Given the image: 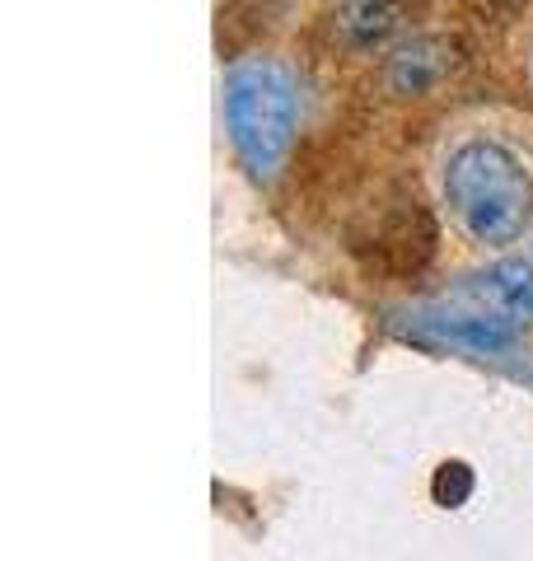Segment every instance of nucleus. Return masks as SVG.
<instances>
[{"mask_svg": "<svg viewBox=\"0 0 533 561\" xmlns=\"http://www.w3.org/2000/svg\"><path fill=\"white\" fill-rule=\"evenodd\" d=\"M426 5V0H337L332 24L342 33L347 47H379L388 43L407 20Z\"/></svg>", "mask_w": 533, "mask_h": 561, "instance_id": "6", "label": "nucleus"}, {"mask_svg": "<svg viewBox=\"0 0 533 561\" xmlns=\"http://www.w3.org/2000/svg\"><path fill=\"white\" fill-rule=\"evenodd\" d=\"M431 491H435L440 505H464V501L473 496V468H468V463H444V468L435 472Z\"/></svg>", "mask_w": 533, "mask_h": 561, "instance_id": "7", "label": "nucleus"}, {"mask_svg": "<svg viewBox=\"0 0 533 561\" xmlns=\"http://www.w3.org/2000/svg\"><path fill=\"white\" fill-rule=\"evenodd\" d=\"M225 127L239 160L272 179V169L286 160L295 136V90L291 76L276 61H243L225 80Z\"/></svg>", "mask_w": 533, "mask_h": 561, "instance_id": "2", "label": "nucleus"}, {"mask_svg": "<svg viewBox=\"0 0 533 561\" xmlns=\"http://www.w3.org/2000/svg\"><path fill=\"white\" fill-rule=\"evenodd\" d=\"M444 197L477 243H514L533 220V179L496 140H468L444 164Z\"/></svg>", "mask_w": 533, "mask_h": 561, "instance_id": "1", "label": "nucleus"}, {"mask_svg": "<svg viewBox=\"0 0 533 561\" xmlns=\"http://www.w3.org/2000/svg\"><path fill=\"white\" fill-rule=\"evenodd\" d=\"M458 66H464V47L454 38H444V33H421V38L402 43L394 57H388L384 80L394 94L417 99V94H431L435 84H444Z\"/></svg>", "mask_w": 533, "mask_h": 561, "instance_id": "5", "label": "nucleus"}, {"mask_svg": "<svg viewBox=\"0 0 533 561\" xmlns=\"http://www.w3.org/2000/svg\"><path fill=\"white\" fill-rule=\"evenodd\" d=\"M473 319H487L496 328H506L510 337L533 319V267L529 262H496L491 272L473 276V286L458 295Z\"/></svg>", "mask_w": 533, "mask_h": 561, "instance_id": "4", "label": "nucleus"}, {"mask_svg": "<svg viewBox=\"0 0 533 561\" xmlns=\"http://www.w3.org/2000/svg\"><path fill=\"white\" fill-rule=\"evenodd\" d=\"M370 249L375 272H421L435 249V225L421 202H402V210H379L370 243H355V253Z\"/></svg>", "mask_w": 533, "mask_h": 561, "instance_id": "3", "label": "nucleus"}]
</instances>
